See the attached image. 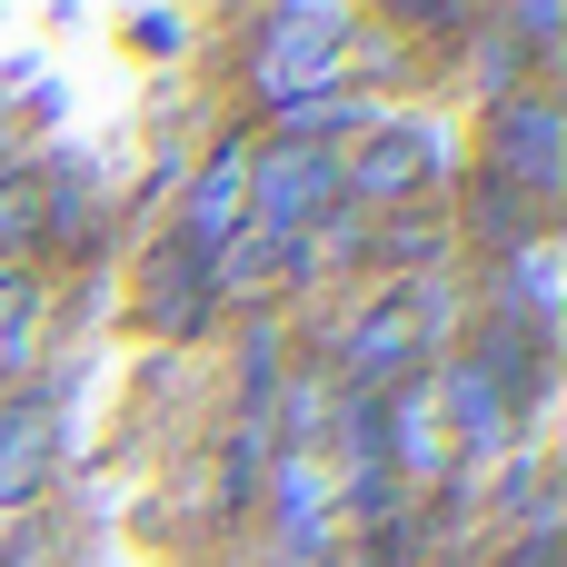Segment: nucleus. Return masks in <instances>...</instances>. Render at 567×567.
<instances>
[{"instance_id":"1","label":"nucleus","mask_w":567,"mask_h":567,"mask_svg":"<svg viewBox=\"0 0 567 567\" xmlns=\"http://www.w3.org/2000/svg\"><path fill=\"white\" fill-rule=\"evenodd\" d=\"M359 10H249L239 20V90L259 100V120L349 100V50H359Z\"/></svg>"},{"instance_id":"2","label":"nucleus","mask_w":567,"mask_h":567,"mask_svg":"<svg viewBox=\"0 0 567 567\" xmlns=\"http://www.w3.org/2000/svg\"><path fill=\"white\" fill-rule=\"evenodd\" d=\"M468 169L498 179V189H518L528 209L558 219V199H567V110H558V90L538 80V90L478 110V159H468Z\"/></svg>"},{"instance_id":"3","label":"nucleus","mask_w":567,"mask_h":567,"mask_svg":"<svg viewBox=\"0 0 567 567\" xmlns=\"http://www.w3.org/2000/svg\"><path fill=\"white\" fill-rule=\"evenodd\" d=\"M429 179H439V120L379 110V120L339 150V209H359V219H399V209H419Z\"/></svg>"},{"instance_id":"4","label":"nucleus","mask_w":567,"mask_h":567,"mask_svg":"<svg viewBox=\"0 0 567 567\" xmlns=\"http://www.w3.org/2000/svg\"><path fill=\"white\" fill-rule=\"evenodd\" d=\"M329 209H339V150L289 140V130H249V229L259 239H309Z\"/></svg>"},{"instance_id":"5","label":"nucleus","mask_w":567,"mask_h":567,"mask_svg":"<svg viewBox=\"0 0 567 567\" xmlns=\"http://www.w3.org/2000/svg\"><path fill=\"white\" fill-rule=\"evenodd\" d=\"M349 399H389V389H409V379H429V339H419V319H409V299L389 289V279H369L359 289V309L339 319V339H329V359H319Z\"/></svg>"},{"instance_id":"6","label":"nucleus","mask_w":567,"mask_h":567,"mask_svg":"<svg viewBox=\"0 0 567 567\" xmlns=\"http://www.w3.org/2000/svg\"><path fill=\"white\" fill-rule=\"evenodd\" d=\"M249 229V120H229L209 140L199 169H179V199H169V249L179 259H209Z\"/></svg>"},{"instance_id":"7","label":"nucleus","mask_w":567,"mask_h":567,"mask_svg":"<svg viewBox=\"0 0 567 567\" xmlns=\"http://www.w3.org/2000/svg\"><path fill=\"white\" fill-rule=\"evenodd\" d=\"M50 329H60V289L50 269H0V399L40 389L50 369Z\"/></svg>"},{"instance_id":"8","label":"nucleus","mask_w":567,"mask_h":567,"mask_svg":"<svg viewBox=\"0 0 567 567\" xmlns=\"http://www.w3.org/2000/svg\"><path fill=\"white\" fill-rule=\"evenodd\" d=\"M50 468H60V419L40 389H10L0 399V508H40Z\"/></svg>"},{"instance_id":"9","label":"nucleus","mask_w":567,"mask_h":567,"mask_svg":"<svg viewBox=\"0 0 567 567\" xmlns=\"http://www.w3.org/2000/svg\"><path fill=\"white\" fill-rule=\"evenodd\" d=\"M209 319H219V309H209V279H199V259H179V249L159 239V249H150V269H140V329L179 349V339H199Z\"/></svg>"}]
</instances>
